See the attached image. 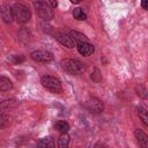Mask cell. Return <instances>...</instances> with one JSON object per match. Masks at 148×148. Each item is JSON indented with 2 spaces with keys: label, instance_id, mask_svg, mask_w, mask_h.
<instances>
[{
  "label": "cell",
  "instance_id": "obj_17",
  "mask_svg": "<svg viewBox=\"0 0 148 148\" xmlns=\"http://www.w3.org/2000/svg\"><path fill=\"white\" fill-rule=\"evenodd\" d=\"M73 16H74V18H76V20H79V21H83V20L87 18L86 13L82 10V8H79V7L73 10Z\"/></svg>",
  "mask_w": 148,
  "mask_h": 148
},
{
  "label": "cell",
  "instance_id": "obj_2",
  "mask_svg": "<svg viewBox=\"0 0 148 148\" xmlns=\"http://www.w3.org/2000/svg\"><path fill=\"white\" fill-rule=\"evenodd\" d=\"M13 17L18 23H27L31 18V13L29 8L22 3H15L13 7Z\"/></svg>",
  "mask_w": 148,
  "mask_h": 148
},
{
  "label": "cell",
  "instance_id": "obj_18",
  "mask_svg": "<svg viewBox=\"0 0 148 148\" xmlns=\"http://www.w3.org/2000/svg\"><path fill=\"white\" fill-rule=\"evenodd\" d=\"M90 79H91L94 82H101V81H102V74H101V72H99L98 68H95V69H94V72H92L91 75H90Z\"/></svg>",
  "mask_w": 148,
  "mask_h": 148
},
{
  "label": "cell",
  "instance_id": "obj_22",
  "mask_svg": "<svg viewBox=\"0 0 148 148\" xmlns=\"http://www.w3.org/2000/svg\"><path fill=\"white\" fill-rule=\"evenodd\" d=\"M141 6L143 9H148V0H141Z\"/></svg>",
  "mask_w": 148,
  "mask_h": 148
},
{
  "label": "cell",
  "instance_id": "obj_23",
  "mask_svg": "<svg viewBox=\"0 0 148 148\" xmlns=\"http://www.w3.org/2000/svg\"><path fill=\"white\" fill-rule=\"evenodd\" d=\"M71 1H72L73 3H79V2L81 1V0H71Z\"/></svg>",
  "mask_w": 148,
  "mask_h": 148
},
{
  "label": "cell",
  "instance_id": "obj_21",
  "mask_svg": "<svg viewBox=\"0 0 148 148\" xmlns=\"http://www.w3.org/2000/svg\"><path fill=\"white\" fill-rule=\"evenodd\" d=\"M52 8H56L57 6H58V1L57 0H49V2H47Z\"/></svg>",
  "mask_w": 148,
  "mask_h": 148
},
{
  "label": "cell",
  "instance_id": "obj_7",
  "mask_svg": "<svg viewBox=\"0 0 148 148\" xmlns=\"http://www.w3.org/2000/svg\"><path fill=\"white\" fill-rule=\"evenodd\" d=\"M0 15H1V18L3 20L5 23H12L14 17H13V9L7 3H3L0 6Z\"/></svg>",
  "mask_w": 148,
  "mask_h": 148
},
{
  "label": "cell",
  "instance_id": "obj_3",
  "mask_svg": "<svg viewBox=\"0 0 148 148\" xmlns=\"http://www.w3.org/2000/svg\"><path fill=\"white\" fill-rule=\"evenodd\" d=\"M40 83L42 86L49 90L50 92L53 94H60L62 91V87H61V82L59 81V79L51 76V75H44L40 79Z\"/></svg>",
  "mask_w": 148,
  "mask_h": 148
},
{
  "label": "cell",
  "instance_id": "obj_4",
  "mask_svg": "<svg viewBox=\"0 0 148 148\" xmlns=\"http://www.w3.org/2000/svg\"><path fill=\"white\" fill-rule=\"evenodd\" d=\"M34 7H35L38 16L42 17L43 20L49 21V20L53 18V16H54L53 8L47 2H45L43 0H37V1L34 2Z\"/></svg>",
  "mask_w": 148,
  "mask_h": 148
},
{
  "label": "cell",
  "instance_id": "obj_16",
  "mask_svg": "<svg viewBox=\"0 0 148 148\" xmlns=\"http://www.w3.org/2000/svg\"><path fill=\"white\" fill-rule=\"evenodd\" d=\"M138 113H139V117L141 118L142 123L147 126L148 125V117H147V109L143 106V105H139L138 106Z\"/></svg>",
  "mask_w": 148,
  "mask_h": 148
},
{
  "label": "cell",
  "instance_id": "obj_15",
  "mask_svg": "<svg viewBox=\"0 0 148 148\" xmlns=\"http://www.w3.org/2000/svg\"><path fill=\"white\" fill-rule=\"evenodd\" d=\"M68 145H69V135L67 133H61V135L58 139L59 148H67Z\"/></svg>",
  "mask_w": 148,
  "mask_h": 148
},
{
  "label": "cell",
  "instance_id": "obj_1",
  "mask_svg": "<svg viewBox=\"0 0 148 148\" xmlns=\"http://www.w3.org/2000/svg\"><path fill=\"white\" fill-rule=\"evenodd\" d=\"M61 67L64 71H66L67 73L73 74V75L83 74L87 69L86 64L79 59H65L61 61Z\"/></svg>",
  "mask_w": 148,
  "mask_h": 148
},
{
  "label": "cell",
  "instance_id": "obj_12",
  "mask_svg": "<svg viewBox=\"0 0 148 148\" xmlns=\"http://www.w3.org/2000/svg\"><path fill=\"white\" fill-rule=\"evenodd\" d=\"M13 83L12 81L6 76H0V91H8L12 89Z\"/></svg>",
  "mask_w": 148,
  "mask_h": 148
},
{
  "label": "cell",
  "instance_id": "obj_9",
  "mask_svg": "<svg viewBox=\"0 0 148 148\" xmlns=\"http://www.w3.org/2000/svg\"><path fill=\"white\" fill-rule=\"evenodd\" d=\"M56 39H57L61 45H64V46H66V47H68V49H72V47H74V45H75L74 40H73V39L69 37V35H67V34L59 32V34L56 35Z\"/></svg>",
  "mask_w": 148,
  "mask_h": 148
},
{
  "label": "cell",
  "instance_id": "obj_10",
  "mask_svg": "<svg viewBox=\"0 0 148 148\" xmlns=\"http://www.w3.org/2000/svg\"><path fill=\"white\" fill-rule=\"evenodd\" d=\"M134 135H135V139H136L138 143H139L141 147L146 148V147L148 146V136L146 135V133H145L142 130H140V128L135 130V131H134Z\"/></svg>",
  "mask_w": 148,
  "mask_h": 148
},
{
  "label": "cell",
  "instance_id": "obj_13",
  "mask_svg": "<svg viewBox=\"0 0 148 148\" xmlns=\"http://www.w3.org/2000/svg\"><path fill=\"white\" fill-rule=\"evenodd\" d=\"M54 128H56L58 132H60V133H67L68 130H69V125H68V123L65 121V120H59V121H57V123L54 124Z\"/></svg>",
  "mask_w": 148,
  "mask_h": 148
},
{
  "label": "cell",
  "instance_id": "obj_8",
  "mask_svg": "<svg viewBox=\"0 0 148 148\" xmlns=\"http://www.w3.org/2000/svg\"><path fill=\"white\" fill-rule=\"evenodd\" d=\"M77 51H79V53L81 56L88 57V56L94 53L95 47L89 42H82V43H77Z\"/></svg>",
  "mask_w": 148,
  "mask_h": 148
},
{
  "label": "cell",
  "instance_id": "obj_20",
  "mask_svg": "<svg viewBox=\"0 0 148 148\" xmlns=\"http://www.w3.org/2000/svg\"><path fill=\"white\" fill-rule=\"evenodd\" d=\"M10 60H12L13 64H16V65H17V64H21V62L24 61V57L21 56V54H20V56H13Z\"/></svg>",
  "mask_w": 148,
  "mask_h": 148
},
{
  "label": "cell",
  "instance_id": "obj_19",
  "mask_svg": "<svg viewBox=\"0 0 148 148\" xmlns=\"http://www.w3.org/2000/svg\"><path fill=\"white\" fill-rule=\"evenodd\" d=\"M9 123V119L6 114H0V130L1 128H5Z\"/></svg>",
  "mask_w": 148,
  "mask_h": 148
},
{
  "label": "cell",
  "instance_id": "obj_14",
  "mask_svg": "<svg viewBox=\"0 0 148 148\" xmlns=\"http://www.w3.org/2000/svg\"><path fill=\"white\" fill-rule=\"evenodd\" d=\"M38 146L43 147V148H52V147H54V141L51 136H46L38 141Z\"/></svg>",
  "mask_w": 148,
  "mask_h": 148
},
{
  "label": "cell",
  "instance_id": "obj_5",
  "mask_svg": "<svg viewBox=\"0 0 148 148\" xmlns=\"http://www.w3.org/2000/svg\"><path fill=\"white\" fill-rule=\"evenodd\" d=\"M30 58L35 61H38V62H49L53 59V56L49 51L37 50V51H34L30 53Z\"/></svg>",
  "mask_w": 148,
  "mask_h": 148
},
{
  "label": "cell",
  "instance_id": "obj_11",
  "mask_svg": "<svg viewBox=\"0 0 148 148\" xmlns=\"http://www.w3.org/2000/svg\"><path fill=\"white\" fill-rule=\"evenodd\" d=\"M68 35H69V37H71L74 42H76V44H77V43H82V42H88V38H87L83 34H81V32L71 30Z\"/></svg>",
  "mask_w": 148,
  "mask_h": 148
},
{
  "label": "cell",
  "instance_id": "obj_6",
  "mask_svg": "<svg viewBox=\"0 0 148 148\" xmlns=\"http://www.w3.org/2000/svg\"><path fill=\"white\" fill-rule=\"evenodd\" d=\"M87 109L91 113H101L104 109V105H103V102L101 99L92 97L87 102Z\"/></svg>",
  "mask_w": 148,
  "mask_h": 148
}]
</instances>
